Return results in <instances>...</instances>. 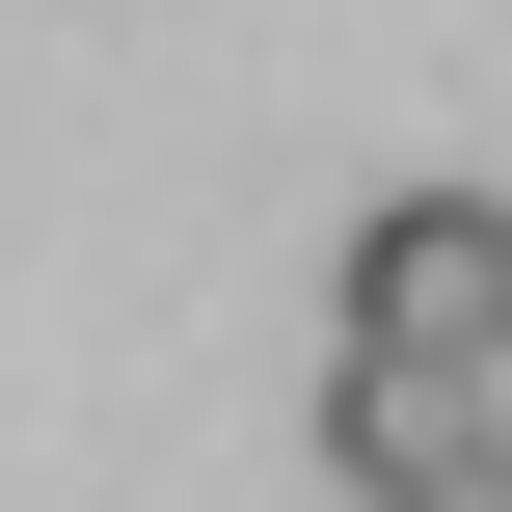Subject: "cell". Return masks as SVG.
I'll return each mask as SVG.
<instances>
[{
  "label": "cell",
  "mask_w": 512,
  "mask_h": 512,
  "mask_svg": "<svg viewBox=\"0 0 512 512\" xmlns=\"http://www.w3.org/2000/svg\"><path fill=\"white\" fill-rule=\"evenodd\" d=\"M486 297H512V189H378L351 216V351H459L486 378Z\"/></svg>",
  "instance_id": "cell-1"
},
{
  "label": "cell",
  "mask_w": 512,
  "mask_h": 512,
  "mask_svg": "<svg viewBox=\"0 0 512 512\" xmlns=\"http://www.w3.org/2000/svg\"><path fill=\"white\" fill-rule=\"evenodd\" d=\"M459 432H486L459 351H324V459H351V486H405V459H459Z\"/></svg>",
  "instance_id": "cell-2"
},
{
  "label": "cell",
  "mask_w": 512,
  "mask_h": 512,
  "mask_svg": "<svg viewBox=\"0 0 512 512\" xmlns=\"http://www.w3.org/2000/svg\"><path fill=\"white\" fill-rule=\"evenodd\" d=\"M378 512H512V432H459V459H405Z\"/></svg>",
  "instance_id": "cell-3"
},
{
  "label": "cell",
  "mask_w": 512,
  "mask_h": 512,
  "mask_svg": "<svg viewBox=\"0 0 512 512\" xmlns=\"http://www.w3.org/2000/svg\"><path fill=\"white\" fill-rule=\"evenodd\" d=\"M486 378H512V297H486Z\"/></svg>",
  "instance_id": "cell-4"
}]
</instances>
